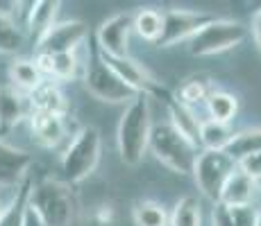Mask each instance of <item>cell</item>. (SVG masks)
Listing matches in <instances>:
<instances>
[{"label":"cell","instance_id":"obj_30","mask_svg":"<svg viewBox=\"0 0 261 226\" xmlns=\"http://www.w3.org/2000/svg\"><path fill=\"white\" fill-rule=\"evenodd\" d=\"M232 226H254L257 208L254 206H241V208H229Z\"/></svg>","mask_w":261,"mask_h":226},{"label":"cell","instance_id":"obj_5","mask_svg":"<svg viewBox=\"0 0 261 226\" xmlns=\"http://www.w3.org/2000/svg\"><path fill=\"white\" fill-rule=\"evenodd\" d=\"M84 88H87L89 95H93L100 102H109V104H123V102H132L137 98L132 88L114 73L107 63L100 59L98 50H93L91 57H89V63L84 68L82 75Z\"/></svg>","mask_w":261,"mask_h":226},{"label":"cell","instance_id":"obj_17","mask_svg":"<svg viewBox=\"0 0 261 226\" xmlns=\"http://www.w3.org/2000/svg\"><path fill=\"white\" fill-rule=\"evenodd\" d=\"M30 127L39 145L43 147H57L66 138V120L64 115L55 113H37L30 115Z\"/></svg>","mask_w":261,"mask_h":226},{"label":"cell","instance_id":"obj_19","mask_svg":"<svg viewBox=\"0 0 261 226\" xmlns=\"http://www.w3.org/2000/svg\"><path fill=\"white\" fill-rule=\"evenodd\" d=\"M62 5L55 3V0H39V3H30L28 9V18H25V27H28L30 37L34 41L43 37L50 27L55 25V18L59 14Z\"/></svg>","mask_w":261,"mask_h":226},{"label":"cell","instance_id":"obj_23","mask_svg":"<svg viewBox=\"0 0 261 226\" xmlns=\"http://www.w3.org/2000/svg\"><path fill=\"white\" fill-rule=\"evenodd\" d=\"M207 113H209V120H216V122H227L234 120V115L239 111V100L234 98L232 93H225V90H212L207 100Z\"/></svg>","mask_w":261,"mask_h":226},{"label":"cell","instance_id":"obj_32","mask_svg":"<svg viewBox=\"0 0 261 226\" xmlns=\"http://www.w3.org/2000/svg\"><path fill=\"white\" fill-rule=\"evenodd\" d=\"M212 226H232V217H229V208H227V206L214 204Z\"/></svg>","mask_w":261,"mask_h":226},{"label":"cell","instance_id":"obj_8","mask_svg":"<svg viewBox=\"0 0 261 226\" xmlns=\"http://www.w3.org/2000/svg\"><path fill=\"white\" fill-rule=\"evenodd\" d=\"M216 16L207 12H191V9H168L164 12V27L157 39L159 48H170L179 41H191L207 23Z\"/></svg>","mask_w":261,"mask_h":226},{"label":"cell","instance_id":"obj_35","mask_svg":"<svg viewBox=\"0 0 261 226\" xmlns=\"http://www.w3.org/2000/svg\"><path fill=\"white\" fill-rule=\"evenodd\" d=\"M23 226H43L41 222H39V217L32 213V210L28 208V213H25V222H23Z\"/></svg>","mask_w":261,"mask_h":226},{"label":"cell","instance_id":"obj_12","mask_svg":"<svg viewBox=\"0 0 261 226\" xmlns=\"http://www.w3.org/2000/svg\"><path fill=\"white\" fill-rule=\"evenodd\" d=\"M32 115V107H30V98L14 88L12 84L0 86V132L14 129L21 120Z\"/></svg>","mask_w":261,"mask_h":226},{"label":"cell","instance_id":"obj_38","mask_svg":"<svg viewBox=\"0 0 261 226\" xmlns=\"http://www.w3.org/2000/svg\"><path fill=\"white\" fill-rule=\"evenodd\" d=\"M0 213H3V206H0Z\"/></svg>","mask_w":261,"mask_h":226},{"label":"cell","instance_id":"obj_13","mask_svg":"<svg viewBox=\"0 0 261 226\" xmlns=\"http://www.w3.org/2000/svg\"><path fill=\"white\" fill-rule=\"evenodd\" d=\"M34 66H37L39 73H41L43 77H48L50 82H68V79L77 77L80 59L75 52H68V54L39 52L37 59H34Z\"/></svg>","mask_w":261,"mask_h":226},{"label":"cell","instance_id":"obj_4","mask_svg":"<svg viewBox=\"0 0 261 226\" xmlns=\"http://www.w3.org/2000/svg\"><path fill=\"white\" fill-rule=\"evenodd\" d=\"M100 152H102V138L98 127L89 124L82 127L68 143L66 152L62 154V172L66 177V183H80L98 168Z\"/></svg>","mask_w":261,"mask_h":226},{"label":"cell","instance_id":"obj_33","mask_svg":"<svg viewBox=\"0 0 261 226\" xmlns=\"http://www.w3.org/2000/svg\"><path fill=\"white\" fill-rule=\"evenodd\" d=\"M252 39H254L257 50L261 52V9L254 12V16H252Z\"/></svg>","mask_w":261,"mask_h":226},{"label":"cell","instance_id":"obj_24","mask_svg":"<svg viewBox=\"0 0 261 226\" xmlns=\"http://www.w3.org/2000/svg\"><path fill=\"white\" fill-rule=\"evenodd\" d=\"M168 226H202V210L195 197H182L168 215Z\"/></svg>","mask_w":261,"mask_h":226},{"label":"cell","instance_id":"obj_27","mask_svg":"<svg viewBox=\"0 0 261 226\" xmlns=\"http://www.w3.org/2000/svg\"><path fill=\"white\" fill-rule=\"evenodd\" d=\"M132 219L137 226H168V213L157 202H137L132 208Z\"/></svg>","mask_w":261,"mask_h":226},{"label":"cell","instance_id":"obj_1","mask_svg":"<svg viewBox=\"0 0 261 226\" xmlns=\"http://www.w3.org/2000/svg\"><path fill=\"white\" fill-rule=\"evenodd\" d=\"M150 132H152V118H150L148 95H137L125 107L116 132L118 154L125 165L134 168L143 160V154L150 143Z\"/></svg>","mask_w":261,"mask_h":226},{"label":"cell","instance_id":"obj_16","mask_svg":"<svg viewBox=\"0 0 261 226\" xmlns=\"http://www.w3.org/2000/svg\"><path fill=\"white\" fill-rule=\"evenodd\" d=\"M30 98V107H32V113H55V115H64L66 118L68 113V100L66 95L62 93V88L57 86V82H50V79H43L32 93H28Z\"/></svg>","mask_w":261,"mask_h":226},{"label":"cell","instance_id":"obj_29","mask_svg":"<svg viewBox=\"0 0 261 226\" xmlns=\"http://www.w3.org/2000/svg\"><path fill=\"white\" fill-rule=\"evenodd\" d=\"M23 32L18 29V25L12 21L9 16H5V14H0V52H16V50H21L23 45Z\"/></svg>","mask_w":261,"mask_h":226},{"label":"cell","instance_id":"obj_3","mask_svg":"<svg viewBox=\"0 0 261 226\" xmlns=\"http://www.w3.org/2000/svg\"><path fill=\"white\" fill-rule=\"evenodd\" d=\"M148 149H152L154 158L175 174H191L195 158H198V145L184 138L170 122L152 124Z\"/></svg>","mask_w":261,"mask_h":226},{"label":"cell","instance_id":"obj_31","mask_svg":"<svg viewBox=\"0 0 261 226\" xmlns=\"http://www.w3.org/2000/svg\"><path fill=\"white\" fill-rule=\"evenodd\" d=\"M237 168L243 174H248L250 179L261 181V154H250V156L237 160Z\"/></svg>","mask_w":261,"mask_h":226},{"label":"cell","instance_id":"obj_26","mask_svg":"<svg viewBox=\"0 0 261 226\" xmlns=\"http://www.w3.org/2000/svg\"><path fill=\"white\" fill-rule=\"evenodd\" d=\"M162 27H164V14L157 12V9L145 7L134 14V29H137L139 37H143L145 41L157 43L159 34H162Z\"/></svg>","mask_w":261,"mask_h":226},{"label":"cell","instance_id":"obj_36","mask_svg":"<svg viewBox=\"0 0 261 226\" xmlns=\"http://www.w3.org/2000/svg\"><path fill=\"white\" fill-rule=\"evenodd\" d=\"M254 226H261V206L257 208V217H254Z\"/></svg>","mask_w":261,"mask_h":226},{"label":"cell","instance_id":"obj_6","mask_svg":"<svg viewBox=\"0 0 261 226\" xmlns=\"http://www.w3.org/2000/svg\"><path fill=\"white\" fill-rule=\"evenodd\" d=\"M248 37V27L239 21L214 18L189 41V52L193 57H212L237 48Z\"/></svg>","mask_w":261,"mask_h":226},{"label":"cell","instance_id":"obj_9","mask_svg":"<svg viewBox=\"0 0 261 226\" xmlns=\"http://www.w3.org/2000/svg\"><path fill=\"white\" fill-rule=\"evenodd\" d=\"M134 29V14L132 12H120L109 16L107 21H102V25L95 32V45L98 52L105 57H127V43H129V34Z\"/></svg>","mask_w":261,"mask_h":226},{"label":"cell","instance_id":"obj_2","mask_svg":"<svg viewBox=\"0 0 261 226\" xmlns=\"http://www.w3.org/2000/svg\"><path fill=\"white\" fill-rule=\"evenodd\" d=\"M28 208L43 226H71L77 210V199L66 181L43 179L32 183Z\"/></svg>","mask_w":261,"mask_h":226},{"label":"cell","instance_id":"obj_22","mask_svg":"<svg viewBox=\"0 0 261 226\" xmlns=\"http://www.w3.org/2000/svg\"><path fill=\"white\" fill-rule=\"evenodd\" d=\"M30 190H32V181H23L16 188V195L12 197V202L7 204V208H3L0 213V226H23L25 213H28V199Z\"/></svg>","mask_w":261,"mask_h":226},{"label":"cell","instance_id":"obj_18","mask_svg":"<svg viewBox=\"0 0 261 226\" xmlns=\"http://www.w3.org/2000/svg\"><path fill=\"white\" fill-rule=\"evenodd\" d=\"M164 95H166V93H164ZM166 104H168V115H170L168 122L173 124V127L177 129L184 138H189L191 143L198 145L200 124H202V120L195 115L193 109L187 107V104H182L177 98H173V95H166Z\"/></svg>","mask_w":261,"mask_h":226},{"label":"cell","instance_id":"obj_7","mask_svg":"<svg viewBox=\"0 0 261 226\" xmlns=\"http://www.w3.org/2000/svg\"><path fill=\"white\" fill-rule=\"evenodd\" d=\"M237 172V160L229 156L227 152H209L202 149L195 158L193 165V179L198 190L209 199V202L218 204L220 192H223L225 183L232 174Z\"/></svg>","mask_w":261,"mask_h":226},{"label":"cell","instance_id":"obj_28","mask_svg":"<svg viewBox=\"0 0 261 226\" xmlns=\"http://www.w3.org/2000/svg\"><path fill=\"white\" fill-rule=\"evenodd\" d=\"M212 84H209V79L204 77H191L187 82L179 86V93H177V100L182 104H187V107L193 109V104H200L204 102V100L212 95Z\"/></svg>","mask_w":261,"mask_h":226},{"label":"cell","instance_id":"obj_21","mask_svg":"<svg viewBox=\"0 0 261 226\" xmlns=\"http://www.w3.org/2000/svg\"><path fill=\"white\" fill-rule=\"evenodd\" d=\"M9 79H12V86L18 88L21 93H32L39 84L43 82V75L39 73V68L34 66V61L28 59H16V61L9 66Z\"/></svg>","mask_w":261,"mask_h":226},{"label":"cell","instance_id":"obj_25","mask_svg":"<svg viewBox=\"0 0 261 226\" xmlns=\"http://www.w3.org/2000/svg\"><path fill=\"white\" fill-rule=\"evenodd\" d=\"M227 154L234 160H241L250 156V154H261V127L243 129V132L234 134V140L227 147Z\"/></svg>","mask_w":261,"mask_h":226},{"label":"cell","instance_id":"obj_15","mask_svg":"<svg viewBox=\"0 0 261 226\" xmlns=\"http://www.w3.org/2000/svg\"><path fill=\"white\" fill-rule=\"evenodd\" d=\"M30 165H32V156L28 152L0 140V188L18 185V181L25 177Z\"/></svg>","mask_w":261,"mask_h":226},{"label":"cell","instance_id":"obj_37","mask_svg":"<svg viewBox=\"0 0 261 226\" xmlns=\"http://www.w3.org/2000/svg\"><path fill=\"white\" fill-rule=\"evenodd\" d=\"M257 185H259V192H261V181H257Z\"/></svg>","mask_w":261,"mask_h":226},{"label":"cell","instance_id":"obj_11","mask_svg":"<svg viewBox=\"0 0 261 226\" xmlns=\"http://www.w3.org/2000/svg\"><path fill=\"white\" fill-rule=\"evenodd\" d=\"M95 50H98V48H95ZM100 59H102V61L107 63V66L112 68L114 73H116L118 77L123 79V82L127 84V86L132 88L137 95H152V93L159 95V93H162L157 79H154L152 75L148 73V68L141 66V63H139L137 59H132L129 54H127V57H120V59L105 57V54H100Z\"/></svg>","mask_w":261,"mask_h":226},{"label":"cell","instance_id":"obj_10","mask_svg":"<svg viewBox=\"0 0 261 226\" xmlns=\"http://www.w3.org/2000/svg\"><path fill=\"white\" fill-rule=\"evenodd\" d=\"M89 37V27L82 21H62L55 23L53 27L37 41L39 52L48 54H68L75 52Z\"/></svg>","mask_w":261,"mask_h":226},{"label":"cell","instance_id":"obj_34","mask_svg":"<svg viewBox=\"0 0 261 226\" xmlns=\"http://www.w3.org/2000/svg\"><path fill=\"white\" fill-rule=\"evenodd\" d=\"M112 206H100V210H98V217H100V222H112Z\"/></svg>","mask_w":261,"mask_h":226},{"label":"cell","instance_id":"obj_14","mask_svg":"<svg viewBox=\"0 0 261 226\" xmlns=\"http://www.w3.org/2000/svg\"><path fill=\"white\" fill-rule=\"evenodd\" d=\"M257 195H259V185L254 179H250L248 174H243L237 168V172L227 179L225 183L223 192H220V202L227 208H241V206H252L257 202Z\"/></svg>","mask_w":261,"mask_h":226},{"label":"cell","instance_id":"obj_20","mask_svg":"<svg viewBox=\"0 0 261 226\" xmlns=\"http://www.w3.org/2000/svg\"><path fill=\"white\" fill-rule=\"evenodd\" d=\"M234 140V129L227 122H216V120H204L200 124L198 143L209 152H227V147Z\"/></svg>","mask_w":261,"mask_h":226}]
</instances>
